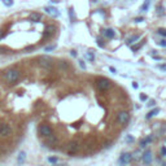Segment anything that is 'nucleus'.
<instances>
[{
	"label": "nucleus",
	"mask_w": 166,
	"mask_h": 166,
	"mask_svg": "<svg viewBox=\"0 0 166 166\" xmlns=\"http://www.w3.org/2000/svg\"><path fill=\"white\" fill-rule=\"evenodd\" d=\"M160 69H166V65H160Z\"/></svg>",
	"instance_id": "38"
},
{
	"label": "nucleus",
	"mask_w": 166,
	"mask_h": 166,
	"mask_svg": "<svg viewBox=\"0 0 166 166\" xmlns=\"http://www.w3.org/2000/svg\"><path fill=\"white\" fill-rule=\"evenodd\" d=\"M44 10H46V12L48 13V15H53L55 17H57V16L60 15L59 10H57L56 8H53V7H46V8H44Z\"/></svg>",
	"instance_id": "13"
},
{
	"label": "nucleus",
	"mask_w": 166,
	"mask_h": 166,
	"mask_svg": "<svg viewBox=\"0 0 166 166\" xmlns=\"http://www.w3.org/2000/svg\"><path fill=\"white\" fill-rule=\"evenodd\" d=\"M153 105H154V100H151L148 104V107H153Z\"/></svg>",
	"instance_id": "33"
},
{
	"label": "nucleus",
	"mask_w": 166,
	"mask_h": 166,
	"mask_svg": "<svg viewBox=\"0 0 166 166\" xmlns=\"http://www.w3.org/2000/svg\"><path fill=\"white\" fill-rule=\"evenodd\" d=\"M117 121H118V123H121V124H126V123L130 121V114H129V112H126V110H122V112H120V113L117 114Z\"/></svg>",
	"instance_id": "5"
},
{
	"label": "nucleus",
	"mask_w": 166,
	"mask_h": 166,
	"mask_svg": "<svg viewBox=\"0 0 166 166\" xmlns=\"http://www.w3.org/2000/svg\"><path fill=\"white\" fill-rule=\"evenodd\" d=\"M157 33H158L160 35H162V37H166V29H158Z\"/></svg>",
	"instance_id": "23"
},
{
	"label": "nucleus",
	"mask_w": 166,
	"mask_h": 166,
	"mask_svg": "<svg viewBox=\"0 0 166 166\" xmlns=\"http://www.w3.org/2000/svg\"><path fill=\"white\" fill-rule=\"evenodd\" d=\"M47 142H48V144H51V145H56L57 143H59V138H57L56 135L52 134L51 136L47 138Z\"/></svg>",
	"instance_id": "14"
},
{
	"label": "nucleus",
	"mask_w": 166,
	"mask_h": 166,
	"mask_svg": "<svg viewBox=\"0 0 166 166\" xmlns=\"http://www.w3.org/2000/svg\"><path fill=\"white\" fill-rule=\"evenodd\" d=\"M38 131H39V134L44 138H48L52 135V129H51V126H48V124H40Z\"/></svg>",
	"instance_id": "6"
},
{
	"label": "nucleus",
	"mask_w": 166,
	"mask_h": 166,
	"mask_svg": "<svg viewBox=\"0 0 166 166\" xmlns=\"http://www.w3.org/2000/svg\"><path fill=\"white\" fill-rule=\"evenodd\" d=\"M138 39H139V35H134V37H131V38L127 39V44H132L135 40H138Z\"/></svg>",
	"instance_id": "17"
},
{
	"label": "nucleus",
	"mask_w": 166,
	"mask_h": 166,
	"mask_svg": "<svg viewBox=\"0 0 166 166\" xmlns=\"http://www.w3.org/2000/svg\"><path fill=\"white\" fill-rule=\"evenodd\" d=\"M25 161H26V152H20L18 153V157H17V164L18 165H22V164H25Z\"/></svg>",
	"instance_id": "12"
},
{
	"label": "nucleus",
	"mask_w": 166,
	"mask_h": 166,
	"mask_svg": "<svg viewBox=\"0 0 166 166\" xmlns=\"http://www.w3.org/2000/svg\"><path fill=\"white\" fill-rule=\"evenodd\" d=\"M1 3L5 5V7H12V5L15 4V1H13V0H1Z\"/></svg>",
	"instance_id": "16"
},
{
	"label": "nucleus",
	"mask_w": 166,
	"mask_h": 166,
	"mask_svg": "<svg viewBox=\"0 0 166 166\" xmlns=\"http://www.w3.org/2000/svg\"><path fill=\"white\" fill-rule=\"evenodd\" d=\"M70 55H71L73 57H77V51H71V52H70Z\"/></svg>",
	"instance_id": "32"
},
{
	"label": "nucleus",
	"mask_w": 166,
	"mask_h": 166,
	"mask_svg": "<svg viewBox=\"0 0 166 166\" xmlns=\"http://www.w3.org/2000/svg\"><path fill=\"white\" fill-rule=\"evenodd\" d=\"M135 21H136V22H142L143 18H142V17H140V18H135Z\"/></svg>",
	"instance_id": "35"
},
{
	"label": "nucleus",
	"mask_w": 166,
	"mask_h": 166,
	"mask_svg": "<svg viewBox=\"0 0 166 166\" xmlns=\"http://www.w3.org/2000/svg\"><path fill=\"white\" fill-rule=\"evenodd\" d=\"M62 166H65V165H62Z\"/></svg>",
	"instance_id": "40"
},
{
	"label": "nucleus",
	"mask_w": 166,
	"mask_h": 166,
	"mask_svg": "<svg viewBox=\"0 0 166 166\" xmlns=\"http://www.w3.org/2000/svg\"><path fill=\"white\" fill-rule=\"evenodd\" d=\"M48 161L51 162V164H57V161H59V158L57 157H49Z\"/></svg>",
	"instance_id": "22"
},
{
	"label": "nucleus",
	"mask_w": 166,
	"mask_h": 166,
	"mask_svg": "<svg viewBox=\"0 0 166 166\" xmlns=\"http://www.w3.org/2000/svg\"><path fill=\"white\" fill-rule=\"evenodd\" d=\"M51 33H48V31H44V34H43V39H47V38H49L51 37Z\"/></svg>",
	"instance_id": "26"
},
{
	"label": "nucleus",
	"mask_w": 166,
	"mask_h": 166,
	"mask_svg": "<svg viewBox=\"0 0 166 166\" xmlns=\"http://www.w3.org/2000/svg\"><path fill=\"white\" fill-rule=\"evenodd\" d=\"M96 43H98V46L100 47V48H104L105 47V43H104V40L101 39V38H98V39H96Z\"/></svg>",
	"instance_id": "19"
},
{
	"label": "nucleus",
	"mask_w": 166,
	"mask_h": 166,
	"mask_svg": "<svg viewBox=\"0 0 166 166\" xmlns=\"http://www.w3.org/2000/svg\"><path fill=\"white\" fill-rule=\"evenodd\" d=\"M131 161H132V154L131 153H127V152H124V153L121 154L120 162L122 165H127V164H130Z\"/></svg>",
	"instance_id": "8"
},
{
	"label": "nucleus",
	"mask_w": 166,
	"mask_h": 166,
	"mask_svg": "<svg viewBox=\"0 0 166 166\" xmlns=\"http://www.w3.org/2000/svg\"><path fill=\"white\" fill-rule=\"evenodd\" d=\"M79 149H81V144H79L78 142H71L66 145V152H68L69 154H75Z\"/></svg>",
	"instance_id": "4"
},
{
	"label": "nucleus",
	"mask_w": 166,
	"mask_h": 166,
	"mask_svg": "<svg viewBox=\"0 0 166 166\" xmlns=\"http://www.w3.org/2000/svg\"><path fill=\"white\" fill-rule=\"evenodd\" d=\"M4 37V31H3V30H0V38H3Z\"/></svg>",
	"instance_id": "36"
},
{
	"label": "nucleus",
	"mask_w": 166,
	"mask_h": 166,
	"mask_svg": "<svg viewBox=\"0 0 166 166\" xmlns=\"http://www.w3.org/2000/svg\"><path fill=\"white\" fill-rule=\"evenodd\" d=\"M55 48H56V46L53 44V46H48V47H46V48H44V51H46V52H49V51H53Z\"/></svg>",
	"instance_id": "24"
},
{
	"label": "nucleus",
	"mask_w": 166,
	"mask_h": 166,
	"mask_svg": "<svg viewBox=\"0 0 166 166\" xmlns=\"http://www.w3.org/2000/svg\"><path fill=\"white\" fill-rule=\"evenodd\" d=\"M78 62H79V66H81V68H82V69H86V64H84V62H83V61H82V60H81V61H78Z\"/></svg>",
	"instance_id": "29"
},
{
	"label": "nucleus",
	"mask_w": 166,
	"mask_h": 166,
	"mask_svg": "<svg viewBox=\"0 0 166 166\" xmlns=\"http://www.w3.org/2000/svg\"><path fill=\"white\" fill-rule=\"evenodd\" d=\"M161 153L166 156V147H162V148H161Z\"/></svg>",
	"instance_id": "31"
},
{
	"label": "nucleus",
	"mask_w": 166,
	"mask_h": 166,
	"mask_svg": "<svg viewBox=\"0 0 166 166\" xmlns=\"http://www.w3.org/2000/svg\"><path fill=\"white\" fill-rule=\"evenodd\" d=\"M86 59L90 60V61H93V60H95V55L91 53V52H87V53H86Z\"/></svg>",
	"instance_id": "18"
},
{
	"label": "nucleus",
	"mask_w": 166,
	"mask_h": 166,
	"mask_svg": "<svg viewBox=\"0 0 166 166\" xmlns=\"http://www.w3.org/2000/svg\"><path fill=\"white\" fill-rule=\"evenodd\" d=\"M158 113H160V109H158V108H156V109H153V110H151V112H149L148 113V114H147V120H149V118H152V117H154V116H156V114H158Z\"/></svg>",
	"instance_id": "15"
},
{
	"label": "nucleus",
	"mask_w": 166,
	"mask_h": 166,
	"mask_svg": "<svg viewBox=\"0 0 166 166\" xmlns=\"http://www.w3.org/2000/svg\"><path fill=\"white\" fill-rule=\"evenodd\" d=\"M158 46H161V47H166V39L160 40V42H158Z\"/></svg>",
	"instance_id": "27"
},
{
	"label": "nucleus",
	"mask_w": 166,
	"mask_h": 166,
	"mask_svg": "<svg viewBox=\"0 0 166 166\" xmlns=\"http://www.w3.org/2000/svg\"><path fill=\"white\" fill-rule=\"evenodd\" d=\"M10 134H12V129H10L9 124H7V123H0V136L8 138Z\"/></svg>",
	"instance_id": "7"
},
{
	"label": "nucleus",
	"mask_w": 166,
	"mask_h": 166,
	"mask_svg": "<svg viewBox=\"0 0 166 166\" xmlns=\"http://www.w3.org/2000/svg\"><path fill=\"white\" fill-rule=\"evenodd\" d=\"M55 30H56V27H55V26H51V25L46 27V31L51 33V34H53V33H55Z\"/></svg>",
	"instance_id": "20"
},
{
	"label": "nucleus",
	"mask_w": 166,
	"mask_h": 166,
	"mask_svg": "<svg viewBox=\"0 0 166 166\" xmlns=\"http://www.w3.org/2000/svg\"><path fill=\"white\" fill-rule=\"evenodd\" d=\"M69 16H70V20L71 21L75 20V16H74V9H73V8H70V9H69Z\"/></svg>",
	"instance_id": "21"
},
{
	"label": "nucleus",
	"mask_w": 166,
	"mask_h": 166,
	"mask_svg": "<svg viewBox=\"0 0 166 166\" xmlns=\"http://www.w3.org/2000/svg\"><path fill=\"white\" fill-rule=\"evenodd\" d=\"M140 100H142V101H145V100H147V96L142 93V95H140Z\"/></svg>",
	"instance_id": "30"
},
{
	"label": "nucleus",
	"mask_w": 166,
	"mask_h": 166,
	"mask_svg": "<svg viewBox=\"0 0 166 166\" xmlns=\"http://www.w3.org/2000/svg\"><path fill=\"white\" fill-rule=\"evenodd\" d=\"M164 166H166V162H164Z\"/></svg>",
	"instance_id": "39"
},
{
	"label": "nucleus",
	"mask_w": 166,
	"mask_h": 166,
	"mask_svg": "<svg viewBox=\"0 0 166 166\" xmlns=\"http://www.w3.org/2000/svg\"><path fill=\"white\" fill-rule=\"evenodd\" d=\"M132 87H134V88H138V83H132Z\"/></svg>",
	"instance_id": "37"
},
{
	"label": "nucleus",
	"mask_w": 166,
	"mask_h": 166,
	"mask_svg": "<svg viewBox=\"0 0 166 166\" xmlns=\"http://www.w3.org/2000/svg\"><path fill=\"white\" fill-rule=\"evenodd\" d=\"M39 65L42 68L49 70V69L53 68V61H52V59L48 56H42V57H39Z\"/></svg>",
	"instance_id": "3"
},
{
	"label": "nucleus",
	"mask_w": 166,
	"mask_h": 166,
	"mask_svg": "<svg viewBox=\"0 0 166 166\" xmlns=\"http://www.w3.org/2000/svg\"><path fill=\"white\" fill-rule=\"evenodd\" d=\"M152 160H153V157H152V152L151 151H145L144 154H143V161H144L147 165H149L152 162Z\"/></svg>",
	"instance_id": "9"
},
{
	"label": "nucleus",
	"mask_w": 166,
	"mask_h": 166,
	"mask_svg": "<svg viewBox=\"0 0 166 166\" xmlns=\"http://www.w3.org/2000/svg\"><path fill=\"white\" fill-rule=\"evenodd\" d=\"M147 144H148V142H147V139L140 140V147H142V148H144V147H147Z\"/></svg>",
	"instance_id": "25"
},
{
	"label": "nucleus",
	"mask_w": 166,
	"mask_h": 166,
	"mask_svg": "<svg viewBox=\"0 0 166 166\" xmlns=\"http://www.w3.org/2000/svg\"><path fill=\"white\" fill-rule=\"evenodd\" d=\"M109 70L112 71V73H116V69H114V68H112V66H110V68H109Z\"/></svg>",
	"instance_id": "34"
},
{
	"label": "nucleus",
	"mask_w": 166,
	"mask_h": 166,
	"mask_svg": "<svg viewBox=\"0 0 166 166\" xmlns=\"http://www.w3.org/2000/svg\"><path fill=\"white\" fill-rule=\"evenodd\" d=\"M103 34H104V37L109 38V39H113L116 37V31L113 29H105L103 31Z\"/></svg>",
	"instance_id": "10"
},
{
	"label": "nucleus",
	"mask_w": 166,
	"mask_h": 166,
	"mask_svg": "<svg viewBox=\"0 0 166 166\" xmlns=\"http://www.w3.org/2000/svg\"><path fill=\"white\" fill-rule=\"evenodd\" d=\"M20 77H21V71L18 70V69H10V70H8L7 73L4 74L5 82L9 83V84H15V83L20 79Z\"/></svg>",
	"instance_id": "1"
},
{
	"label": "nucleus",
	"mask_w": 166,
	"mask_h": 166,
	"mask_svg": "<svg viewBox=\"0 0 166 166\" xmlns=\"http://www.w3.org/2000/svg\"><path fill=\"white\" fill-rule=\"evenodd\" d=\"M30 21L33 22H40L42 21V15L38 12H33L31 15H30Z\"/></svg>",
	"instance_id": "11"
},
{
	"label": "nucleus",
	"mask_w": 166,
	"mask_h": 166,
	"mask_svg": "<svg viewBox=\"0 0 166 166\" xmlns=\"http://www.w3.org/2000/svg\"><path fill=\"white\" fill-rule=\"evenodd\" d=\"M126 142H127V143H132V142H134V138L130 136V135H129V136L126 138Z\"/></svg>",
	"instance_id": "28"
},
{
	"label": "nucleus",
	"mask_w": 166,
	"mask_h": 166,
	"mask_svg": "<svg viewBox=\"0 0 166 166\" xmlns=\"http://www.w3.org/2000/svg\"><path fill=\"white\" fill-rule=\"evenodd\" d=\"M95 83H96V87H98L100 91H107L112 87V82L107 78H98Z\"/></svg>",
	"instance_id": "2"
}]
</instances>
